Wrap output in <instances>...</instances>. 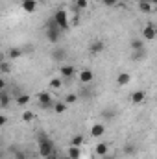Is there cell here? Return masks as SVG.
<instances>
[{
  "label": "cell",
  "instance_id": "cell-1",
  "mask_svg": "<svg viewBox=\"0 0 157 159\" xmlns=\"http://www.w3.org/2000/svg\"><path fill=\"white\" fill-rule=\"evenodd\" d=\"M44 35H46V41L52 43V44H57L61 41V37H63V30L57 26V22L54 20V17L48 19V22L44 26Z\"/></svg>",
  "mask_w": 157,
  "mask_h": 159
},
{
  "label": "cell",
  "instance_id": "cell-2",
  "mask_svg": "<svg viewBox=\"0 0 157 159\" xmlns=\"http://www.w3.org/2000/svg\"><path fill=\"white\" fill-rule=\"evenodd\" d=\"M37 146H39V156L41 157H50L54 154V141L48 137V135H41L39 141H37Z\"/></svg>",
  "mask_w": 157,
  "mask_h": 159
},
{
  "label": "cell",
  "instance_id": "cell-3",
  "mask_svg": "<svg viewBox=\"0 0 157 159\" xmlns=\"http://www.w3.org/2000/svg\"><path fill=\"white\" fill-rule=\"evenodd\" d=\"M54 20L57 22V26L63 30V32H67L72 24H70V19H69V15H67V11L65 9H57L56 13H54Z\"/></svg>",
  "mask_w": 157,
  "mask_h": 159
},
{
  "label": "cell",
  "instance_id": "cell-4",
  "mask_svg": "<svg viewBox=\"0 0 157 159\" xmlns=\"http://www.w3.org/2000/svg\"><path fill=\"white\" fill-rule=\"evenodd\" d=\"M50 57H52V61L63 65V63L67 61V48H63V46H54V50L50 52Z\"/></svg>",
  "mask_w": 157,
  "mask_h": 159
},
{
  "label": "cell",
  "instance_id": "cell-5",
  "mask_svg": "<svg viewBox=\"0 0 157 159\" xmlns=\"http://www.w3.org/2000/svg\"><path fill=\"white\" fill-rule=\"evenodd\" d=\"M37 100H39V106L43 109H48V107H54V102H52V94L48 91H41L37 94Z\"/></svg>",
  "mask_w": 157,
  "mask_h": 159
},
{
  "label": "cell",
  "instance_id": "cell-6",
  "mask_svg": "<svg viewBox=\"0 0 157 159\" xmlns=\"http://www.w3.org/2000/svg\"><path fill=\"white\" fill-rule=\"evenodd\" d=\"M59 76L63 80H72L76 76V67L74 65H61L59 67Z\"/></svg>",
  "mask_w": 157,
  "mask_h": 159
},
{
  "label": "cell",
  "instance_id": "cell-7",
  "mask_svg": "<svg viewBox=\"0 0 157 159\" xmlns=\"http://www.w3.org/2000/svg\"><path fill=\"white\" fill-rule=\"evenodd\" d=\"M104 133H105V124L104 122H94L91 126V137L92 139H100V137H104Z\"/></svg>",
  "mask_w": 157,
  "mask_h": 159
},
{
  "label": "cell",
  "instance_id": "cell-8",
  "mask_svg": "<svg viewBox=\"0 0 157 159\" xmlns=\"http://www.w3.org/2000/svg\"><path fill=\"white\" fill-rule=\"evenodd\" d=\"M104 48H105V43L100 39L92 41L91 44H89V54H92V56H98V54H102L104 52Z\"/></svg>",
  "mask_w": 157,
  "mask_h": 159
},
{
  "label": "cell",
  "instance_id": "cell-9",
  "mask_svg": "<svg viewBox=\"0 0 157 159\" xmlns=\"http://www.w3.org/2000/svg\"><path fill=\"white\" fill-rule=\"evenodd\" d=\"M157 37V28L154 24H148V26H144V30H142V39L146 41H154Z\"/></svg>",
  "mask_w": 157,
  "mask_h": 159
},
{
  "label": "cell",
  "instance_id": "cell-10",
  "mask_svg": "<svg viewBox=\"0 0 157 159\" xmlns=\"http://www.w3.org/2000/svg\"><path fill=\"white\" fill-rule=\"evenodd\" d=\"M78 78H79V81H81V83H91V81H92V78H94V74H92V70L83 69V70L78 74Z\"/></svg>",
  "mask_w": 157,
  "mask_h": 159
},
{
  "label": "cell",
  "instance_id": "cell-11",
  "mask_svg": "<svg viewBox=\"0 0 157 159\" xmlns=\"http://www.w3.org/2000/svg\"><path fill=\"white\" fill-rule=\"evenodd\" d=\"M146 100V93L144 91H135V93H131V104H142Z\"/></svg>",
  "mask_w": 157,
  "mask_h": 159
},
{
  "label": "cell",
  "instance_id": "cell-12",
  "mask_svg": "<svg viewBox=\"0 0 157 159\" xmlns=\"http://www.w3.org/2000/svg\"><path fill=\"white\" fill-rule=\"evenodd\" d=\"M28 104H30V94L28 93H22V94H19L15 98V106H19V107H24Z\"/></svg>",
  "mask_w": 157,
  "mask_h": 159
},
{
  "label": "cell",
  "instance_id": "cell-13",
  "mask_svg": "<svg viewBox=\"0 0 157 159\" xmlns=\"http://www.w3.org/2000/svg\"><path fill=\"white\" fill-rule=\"evenodd\" d=\"M122 154H124V156H128V157H131V156H135V154H137V146H135L133 143H126V144H124V148H122Z\"/></svg>",
  "mask_w": 157,
  "mask_h": 159
},
{
  "label": "cell",
  "instance_id": "cell-14",
  "mask_svg": "<svg viewBox=\"0 0 157 159\" xmlns=\"http://www.w3.org/2000/svg\"><path fill=\"white\" fill-rule=\"evenodd\" d=\"M20 7L26 11V13H34L37 9V0H26L24 4H20Z\"/></svg>",
  "mask_w": 157,
  "mask_h": 159
},
{
  "label": "cell",
  "instance_id": "cell-15",
  "mask_svg": "<svg viewBox=\"0 0 157 159\" xmlns=\"http://www.w3.org/2000/svg\"><path fill=\"white\" fill-rule=\"evenodd\" d=\"M129 46H131L133 52H137V50H144V39H141V37H133L131 43H129Z\"/></svg>",
  "mask_w": 157,
  "mask_h": 159
},
{
  "label": "cell",
  "instance_id": "cell-16",
  "mask_svg": "<svg viewBox=\"0 0 157 159\" xmlns=\"http://www.w3.org/2000/svg\"><path fill=\"white\" fill-rule=\"evenodd\" d=\"M9 102H11L9 93H7V91H2V93H0V107H2V109H7Z\"/></svg>",
  "mask_w": 157,
  "mask_h": 159
},
{
  "label": "cell",
  "instance_id": "cell-17",
  "mask_svg": "<svg viewBox=\"0 0 157 159\" xmlns=\"http://www.w3.org/2000/svg\"><path fill=\"white\" fill-rule=\"evenodd\" d=\"M94 152H96V156L104 157V156H107V154H109V146H107L105 143H98V144H96V148H94Z\"/></svg>",
  "mask_w": 157,
  "mask_h": 159
},
{
  "label": "cell",
  "instance_id": "cell-18",
  "mask_svg": "<svg viewBox=\"0 0 157 159\" xmlns=\"http://www.w3.org/2000/svg\"><path fill=\"white\" fill-rule=\"evenodd\" d=\"M22 54H24V48H20V46H13V48H9V52H7V56H9L11 59H19Z\"/></svg>",
  "mask_w": 157,
  "mask_h": 159
},
{
  "label": "cell",
  "instance_id": "cell-19",
  "mask_svg": "<svg viewBox=\"0 0 157 159\" xmlns=\"http://www.w3.org/2000/svg\"><path fill=\"white\" fill-rule=\"evenodd\" d=\"M89 7V0H74V6H72V9L79 13V11H83V9H87Z\"/></svg>",
  "mask_w": 157,
  "mask_h": 159
},
{
  "label": "cell",
  "instance_id": "cell-20",
  "mask_svg": "<svg viewBox=\"0 0 157 159\" xmlns=\"http://www.w3.org/2000/svg\"><path fill=\"white\" fill-rule=\"evenodd\" d=\"M67 156H69L70 159H79L81 157V150H79V146H69Z\"/></svg>",
  "mask_w": 157,
  "mask_h": 159
},
{
  "label": "cell",
  "instance_id": "cell-21",
  "mask_svg": "<svg viewBox=\"0 0 157 159\" xmlns=\"http://www.w3.org/2000/svg\"><path fill=\"white\" fill-rule=\"evenodd\" d=\"M152 9H154V6H152L148 0H139V11H142V13H152Z\"/></svg>",
  "mask_w": 157,
  "mask_h": 159
},
{
  "label": "cell",
  "instance_id": "cell-22",
  "mask_svg": "<svg viewBox=\"0 0 157 159\" xmlns=\"http://www.w3.org/2000/svg\"><path fill=\"white\" fill-rule=\"evenodd\" d=\"M115 115H117L115 107H105V109L102 111V119L104 120H113L115 119Z\"/></svg>",
  "mask_w": 157,
  "mask_h": 159
},
{
  "label": "cell",
  "instance_id": "cell-23",
  "mask_svg": "<svg viewBox=\"0 0 157 159\" xmlns=\"http://www.w3.org/2000/svg\"><path fill=\"white\" fill-rule=\"evenodd\" d=\"M131 81V74H128V72H120L117 76V83L118 85H128Z\"/></svg>",
  "mask_w": 157,
  "mask_h": 159
},
{
  "label": "cell",
  "instance_id": "cell-24",
  "mask_svg": "<svg viewBox=\"0 0 157 159\" xmlns=\"http://www.w3.org/2000/svg\"><path fill=\"white\" fill-rule=\"evenodd\" d=\"M61 87H63V78L61 76L50 80V89H61Z\"/></svg>",
  "mask_w": 157,
  "mask_h": 159
},
{
  "label": "cell",
  "instance_id": "cell-25",
  "mask_svg": "<svg viewBox=\"0 0 157 159\" xmlns=\"http://www.w3.org/2000/svg\"><path fill=\"white\" fill-rule=\"evenodd\" d=\"M83 141H85V137L83 135H72V139H70V146H81L83 144Z\"/></svg>",
  "mask_w": 157,
  "mask_h": 159
},
{
  "label": "cell",
  "instance_id": "cell-26",
  "mask_svg": "<svg viewBox=\"0 0 157 159\" xmlns=\"http://www.w3.org/2000/svg\"><path fill=\"white\" fill-rule=\"evenodd\" d=\"M54 111L56 113H65L67 111V102H56L54 104Z\"/></svg>",
  "mask_w": 157,
  "mask_h": 159
},
{
  "label": "cell",
  "instance_id": "cell-27",
  "mask_svg": "<svg viewBox=\"0 0 157 159\" xmlns=\"http://www.w3.org/2000/svg\"><path fill=\"white\" fill-rule=\"evenodd\" d=\"M144 56H146V52H144V50H137V52H133V54H131V59H133V61H141Z\"/></svg>",
  "mask_w": 157,
  "mask_h": 159
},
{
  "label": "cell",
  "instance_id": "cell-28",
  "mask_svg": "<svg viewBox=\"0 0 157 159\" xmlns=\"http://www.w3.org/2000/svg\"><path fill=\"white\" fill-rule=\"evenodd\" d=\"M78 98H79L78 93H70V94H67L65 102H67V104H74V102H78Z\"/></svg>",
  "mask_w": 157,
  "mask_h": 159
},
{
  "label": "cell",
  "instance_id": "cell-29",
  "mask_svg": "<svg viewBox=\"0 0 157 159\" xmlns=\"http://www.w3.org/2000/svg\"><path fill=\"white\" fill-rule=\"evenodd\" d=\"M102 2V6H105V7H115L118 4V0H100Z\"/></svg>",
  "mask_w": 157,
  "mask_h": 159
},
{
  "label": "cell",
  "instance_id": "cell-30",
  "mask_svg": "<svg viewBox=\"0 0 157 159\" xmlns=\"http://www.w3.org/2000/svg\"><path fill=\"white\" fill-rule=\"evenodd\" d=\"M22 120H24V122H32V120H34V113H32V111H24V113H22Z\"/></svg>",
  "mask_w": 157,
  "mask_h": 159
},
{
  "label": "cell",
  "instance_id": "cell-31",
  "mask_svg": "<svg viewBox=\"0 0 157 159\" xmlns=\"http://www.w3.org/2000/svg\"><path fill=\"white\" fill-rule=\"evenodd\" d=\"M15 159H28V156L22 150H15Z\"/></svg>",
  "mask_w": 157,
  "mask_h": 159
},
{
  "label": "cell",
  "instance_id": "cell-32",
  "mask_svg": "<svg viewBox=\"0 0 157 159\" xmlns=\"http://www.w3.org/2000/svg\"><path fill=\"white\" fill-rule=\"evenodd\" d=\"M70 24H74V26H76V24H79V13H76V11H74V15L70 17Z\"/></svg>",
  "mask_w": 157,
  "mask_h": 159
},
{
  "label": "cell",
  "instance_id": "cell-33",
  "mask_svg": "<svg viewBox=\"0 0 157 159\" xmlns=\"http://www.w3.org/2000/svg\"><path fill=\"white\" fill-rule=\"evenodd\" d=\"M78 94L79 96H83V98H89V96H91V91H89V89H81Z\"/></svg>",
  "mask_w": 157,
  "mask_h": 159
},
{
  "label": "cell",
  "instance_id": "cell-34",
  "mask_svg": "<svg viewBox=\"0 0 157 159\" xmlns=\"http://www.w3.org/2000/svg\"><path fill=\"white\" fill-rule=\"evenodd\" d=\"M2 72H4V74L9 72V63H7V61H2Z\"/></svg>",
  "mask_w": 157,
  "mask_h": 159
},
{
  "label": "cell",
  "instance_id": "cell-35",
  "mask_svg": "<svg viewBox=\"0 0 157 159\" xmlns=\"http://www.w3.org/2000/svg\"><path fill=\"white\" fill-rule=\"evenodd\" d=\"M6 122H7V117H6V115H2V117H0V124H2V126H4V124H6Z\"/></svg>",
  "mask_w": 157,
  "mask_h": 159
},
{
  "label": "cell",
  "instance_id": "cell-36",
  "mask_svg": "<svg viewBox=\"0 0 157 159\" xmlns=\"http://www.w3.org/2000/svg\"><path fill=\"white\" fill-rule=\"evenodd\" d=\"M102 159H117V157H115L113 154H107V156H104V157H102Z\"/></svg>",
  "mask_w": 157,
  "mask_h": 159
},
{
  "label": "cell",
  "instance_id": "cell-37",
  "mask_svg": "<svg viewBox=\"0 0 157 159\" xmlns=\"http://www.w3.org/2000/svg\"><path fill=\"white\" fill-rule=\"evenodd\" d=\"M148 2H150L152 6H157V0H148Z\"/></svg>",
  "mask_w": 157,
  "mask_h": 159
},
{
  "label": "cell",
  "instance_id": "cell-38",
  "mask_svg": "<svg viewBox=\"0 0 157 159\" xmlns=\"http://www.w3.org/2000/svg\"><path fill=\"white\" fill-rule=\"evenodd\" d=\"M17 2H19V4H24V2H26V0H17Z\"/></svg>",
  "mask_w": 157,
  "mask_h": 159
},
{
  "label": "cell",
  "instance_id": "cell-39",
  "mask_svg": "<svg viewBox=\"0 0 157 159\" xmlns=\"http://www.w3.org/2000/svg\"><path fill=\"white\" fill-rule=\"evenodd\" d=\"M63 159H70V157H69V156H67V157H63Z\"/></svg>",
  "mask_w": 157,
  "mask_h": 159
}]
</instances>
